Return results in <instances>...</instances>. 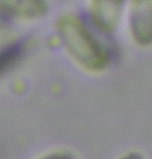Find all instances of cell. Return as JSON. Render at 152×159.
Listing matches in <instances>:
<instances>
[{
	"label": "cell",
	"instance_id": "1",
	"mask_svg": "<svg viewBox=\"0 0 152 159\" xmlns=\"http://www.w3.org/2000/svg\"><path fill=\"white\" fill-rule=\"evenodd\" d=\"M55 30L68 56L82 70L100 73L111 64L108 49L80 18L64 15L56 21Z\"/></svg>",
	"mask_w": 152,
	"mask_h": 159
},
{
	"label": "cell",
	"instance_id": "2",
	"mask_svg": "<svg viewBox=\"0 0 152 159\" xmlns=\"http://www.w3.org/2000/svg\"><path fill=\"white\" fill-rule=\"evenodd\" d=\"M47 11V0H0V15L13 19L37 20Z\"/></svg>",
	"mask_w": 152,
	"mask_h": 159
},
{
	"label": "cell",
	"instance_id": "3",
	"mask_svg": "<svg viewBox=\"0 0 152 159\" xmlns=\"http://www.w3.org/2000/svg\"><path fill=\"white\" fill-rule=\"evenodd\" d=\"M124 0H91L90 18L100 31L109 32L116 27Z\"/></svg>",
	"mask_w": 152,
	"mask_h": 159
},
{
	"label": "cell",
	"instance_id": "4",
	"mask_svg": "<svg viewBox=\"0 0 152 159\" xmlns=\"http://www.w3.org/2000/svg\"><path fill=\"white\" fill-rule=\"evenodd\" d=\"M25 53L26 45L23 42H13L0 47V76L16 68Z\"/></svg>",
	"mask_w": 152,
	"mask_h": 159
},
{
	"label": "cell",
	"instance_id": "5",
	"mask_svg": "<svg viewBox=\"0 0 152 159\" xmlns=\"http://www.w3.org/2000/svg\"><path fill=\"white\" fill-rule=\"evenodd\" d=\"M35 159H77L75 154L67 150H54L39 156Z\"/></svg>",
	"mask_w": 152,
	"mask_h": 159
},
{
	"label": "cell",
	"instance_id": "6",
	"mask_svg": "<svg viewBox=\"0 0 152 159\" xmlns=\"http://www.w3.org/2000/svg\"><path fill=\"white\" fill-rule=\"evenodd\" d=\"M117 159H147L143 153L139 151H128L121 156H119Z\"/></svg>",
	"mask_w": 152,
	"mask_h": 159
}]
</instances>
